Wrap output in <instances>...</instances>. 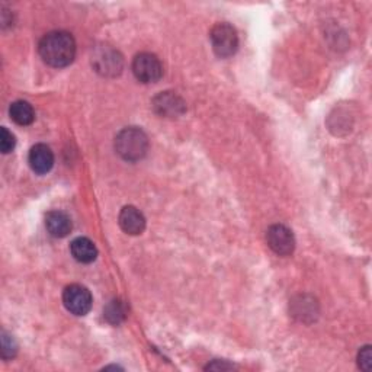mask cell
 <instances>
[{
  "mask_svg": "<svg viewBox=\"0 0 372 372\" xmlns=\"http://www.w3.org/2000/svg\"><path fill=\"white\" fill-rule=\"evenodd\" d=\"M103 314H105V319L109 323L120 324L125 319V315H127L125 304L121 300H113L105 307Z\"/></svg>",
  "mask_w": 372,
  "mask_h": 372,
  "instance_id": "14",
  "label": "cell"
},
{
  "mask_svg": "<svg viewBox=\"0 0 372 372\" xmlns=\"http://www.w3.org/2000/svg\"><path fill=\"white\" fill-rule=\"evenodd\" d=\"M211 44L214 52L221 59L231 57L238 48V36L236 29L229 24H217L211 31Z\"/></svg>",
  "mask_w": 372,
  "mask_h": 372,
  "instance_id": "3",
  "label": "cell"
},
{
  "mask_svg": "<svg viewBox=\"0 0 372 372\" xmlns=\"http://www.w3.org/2000/svg\"><path fill=\"white\" fill-rule=\"evenodd\" d=\"M155 110L166 118L180 117L185 113V102L172 92H162L153 101Z\"/></svg>",
  "mask_w": 372,
  "mask_h": 372,
  "instance_id": "8",
  "label": "cell"
},
{
  "mask_svg": "<svg viewBox=\"0 0 372 372\" xmlns=\"http://www.w3.org/2000/svg\"><path fill=\"white\" fill-rule=\"evenodd\" d=\"M133 73L143 83H156L163 76V66L155 54L141 52L133 62Z\"/></svg>",
  "mask_w": 372,
  "mask_h": 372,
  "instance_id": "4",
  "label": "cell"
},
{
  "mask_svg": "<svg viewBox=\"0 0 372 372\" xmlns=\"http://www.w3.org/2000/svg\"><path fill=\"white\" fill-rule=\"evenodd\" d=\"M17 345L13 339V336L8 334L6 331H2V357L3 359H10L16 355Z\"/></svg>",
  "mask_w": 372,
  "mask_h": 372,
  "instance_id": "15",
  "label": "cell"
},
{
  "mask_svg": "<svg viewBox=\"0 0 372 372\" xmlns=\"http://www.w3.org/2000/svg\"><path fill=\"white\" fill-rule=\"evenodd\" d=\"M64 307L74 315H86L92 308V294L86 287L73 284L63 292Z\"/></svg>",
  "mask_w": 372,
  "mask_h": 372,
  "instance_id": "6",
  "label": "cell"
},
{
  "mask_svg": "<svg viewBox=\"0 0 372 372\" xmlns=\"http://www.w3.org/2000/svg\"><path fill=\"white\" fill-rule=\"evenodd\" d=\"M10 118L17 124V125H29L35 120V113L31 103L27 101H16L10 105L9 108Z\"/></svg>",
  "mask_w": 372,
  "mask_h": 372,
  "instance_id": "13",
  "label": "cell"
},
{
  "mask_svg": "<svg viewBox=\"0 0 372 372\" xmlns=\"http://www.w3.org/2000/svg\"><path fill=\"white\" fill-rule=\"evenodd\" d=\"M38 50L41 59L47 64L60 69L73 63L76 55V43L69 32L54 31L44 36Z\"/></svg>",
  "mask_w": 372,
  "mask_h": 372,
  "instance_id": "1",
  "label": "cell"
},
{
  "mask_svg": "<svg viewBox=\"0 0 372 372\" xmlns=\"http://www.w3.org/2000/svg\"><path fill=\"white\" fill-rule=\"evenodd\" d=\"M234 366L230 365V364H226V362H218V361H214L213 364H210L206 369H233Z\"/></svg>",
  "mask_w": 372,
  "mask_h": 372,
  "instance_id": "18",
  "label": "cell"
},
{
  "mask_svg": "<svg viewBox=\"0 0 372 372\" xmlns=\"http://www.w3.org/2000/svg\"><path fill=\"white\" fill-rule=\"evenodd\" d=\"M266 240L269 248L279 256H289L295 249V238L292 231L282 224H275L269 227Z\"/></svg>",
  "mask_w": 372,
  "mask_h": 372,
  "instance_id": "7",
  "label": "cell"
},
{
  "mask_svg": "<svg viewBox=\"0 0 372 372\" xmlns=\"http://www.w3.org/2000/svg\"><path fill=\"white\" fill-rule=\"evenodd\" d=\"M120 226L127 234L137 236L145 229V218L136 207L128 206L120 213Z\"/></svg>",
  "mask_w": 372,
  "mask_h": 372,
  "instance_id": "10",
  "label": "cell"
},
{
  "mask_svg": "<svg viewBox=\"0 0 372 372\" xmlns=\"http://www.w3.org/2000/svg\"><path fill=\"white\" fill-rule=\"evenodd\" d=\"M15 136L9 131L8 128H2V137H0V147H2V153L8 155L15 148Z\"/></svg>",
  "mask_w": 372,
  "mask_h": 372,
  "instance_id": "16",
  "label": "cell"
},
{
  "mask_svg": "<svg viewBox=\"0 0 372 372\" xmlns=\"http://www.w3.org/2000/svg\"><path fill=\"white\" fill-rule=\"evenodd\" d=\"M358 362L359 366L364 371H369L372 366V352H371V346H365L361 349L359 355H358Z\"/></svg>",
  "mask_w": 372,
  "mask_h": 372,
  "instance_id": "17",
  "label": "cell"
},
{
  "mask_svg": "<svg viewBox=\"0 0 372 372\" xmlns=\"http://www.w3.org/2000/svg\"><path fill=\"white\" fill-rule=\"evenodd\" d=\"M45 227L54 237H66L71 231V220L62 211H51L45 217Z\"/></svg>",
  "mask_w": 372,
  "mask_h": 372,
  "instance_id": "12",
  "label": "cell"
},
{
  "mask_svg": "<svg viewBox=\"0 0 372 372\" xmlns=\"http://www.w3.org/2000/svg\"><path fill=\"white\" fill-rule=\"evenodd\" d=\"M70 250L73 257L80 264H90L98 256V249L93 245V241L87 237H78L71 241Z\"/></svg>",
  "mask_w": 372,
  "mask_h": 372,
  "instance_id": "11",
  "label": "cell"
},
{
  "mask_svg": "<svg viewBox=\"0 0 372 372\" xmlns=\"http://www.w3.org/2000/svg\"><path fill=\"white\" fill-rule=\"evenodd\" d=\"M92 64L95 66L96 71L103 76H117L121 73L124 62L121 54L109 45L98 47L93 52Z\"/></svg>",
  "mask_w": 372,
  "mask_h": 372,
  "instance_id": "5",
  "label": "cell"
},
{
  "mask_svg": "<svg viewBox=\"0 0 372 372\" xmlns=\"http://www.w3.org/2000/svg\"><path fill=\"white\" fill-rule=\"evenodd\" d=\"M28 160L31 169L38 175L48 173L54 166V155L51 152V148L45 144L34 145L29 152Z\"/></svg>",
  "mask_w": 372,
  "mask_h": 372,
  "instance_id": "9",
  "label": "cell"
},
{
  "mask_svg": "<svg viewBox=\"0 0 372 372\" xmlns=\"http://www.w3.org/2000/svg\"><path fill=\"white\" fill-rule=\"evenodd\" d=\"M115 150L124 160L137 162L147 155L148 138L140 128H124L115 138Z\"/></svg>",
  "mask_w": 372,
  "mask_h": 372,
  "instance_id": "2",
  "label": "cell"
}]
</instances>
